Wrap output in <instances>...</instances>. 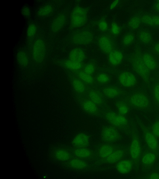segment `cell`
Masks as SVG:
<instances>
[{"label":"cell","mask_w":159,"mask_h":179,"mask_svg":"<svg viewBox=\"0 0 159 179\" xmlns=\"http://www.w3.org/2000/svg\"><path fill=\"white\" fill-rule=\"evenodd\" d=\"M105 117L109 122L116 126H123L128 123L127 119L124 115L113 112H107L106 114Z\"/></svg>","instance_id":"52a82bcc"},{"label":"cell","mask_w":159,"mask_h":179,"mask_svg":"<svg viewBox=\"0 0 159 179\" xmlns=\"http://www.w3.org/2000/svg\"><path fill=\"white\" fill-rule=\"evenodd\" d=\"M110 76L105 73H100L96 77L97 81L101 84H106L110 81Z\"/></svg>","instance_id":"8d00e7d4"},{"label":"cell","mask_w":159,"mask_h":179,"mask_svg":"<svg viewBox=\"0 0 159 179\" xmlns=\"http://www.w3.org/2000/svg\"><path fill=\"white\" fill-rule=\"evenodd\" d=\"M54 8L52 5H45L39 9L37 12V15L40 17H45L51 14Z\"/></svg>","instance_id":"f546056e"},{"label":"cell","mask_w":159,"mask_h":179,"mask_svg":"<svg viewBox=\"0 0 159 179\" xmlns=\"http://www.w3.org/2000/svg\"><path fill=\"white\" fill-rule=\"evenodd\" d=\"M93 39L92 33L89 30H83L75 34L72 38V42L75 44L85 45L91 42Z\"/></svg>","instance_id":"8992f818"},{"label":"cell","mask_w":159,"mask_h":179,"mask_svg":"<svg viewBox=\"0 0 159 179\" xmlns=\"http://www.w3.org/2000/svg\"><path fill=\"white\" fill-rule=\"evenodd\" d=\"M134 37L131 33H128L125 34L123 39V44L125 45H128L131 44L134 41Z\"/></svg>","instance_id":"f35d334b"},{"label":"cell","mask_w":159,"mask_h":179,"mask_svg":"<svg viewBox=\"0 0 159 179\" xmlns=\"http://www.w3.org/2000/svg\"><path fill=\"white\" fill-rule=\"evenodd\" d=\"M99 46L104 53L109 54L114 50V45L112 41L107 35H102L98 40Z\"/></svg>","instance_id":"8fae6325"},{"label":"cell","mask_w":159,"mask_h":179,"mask_svg":"<svg viewBox=\"0 0 159 179\" xmlns=\"http://www.w3.org/2000/svg\"><path fill=\"white\" fill-rule=\"evenodd\" d=\"M90 142V138L87 134L80 133L76 135L72 140V144L78 148L85 147L88 146Z\"/></svg>","instance_id":"4fadbf2b"},{"label":"cell","mask_w":159,"mask_h":179,"mask_svg":"<svg viewBox=\"0 0 159 179\" xmlns=\"http://www.w3.org/2000/svg\"><path fill=\"white\" fill-rule=\"evenodd\" d=\"M16 59L19 65L22 67H26L29 63V59L26 52L23 50L18 52L16 54Z\"/></svg>","instance_id":"83f0119b"},{"label":"cell","mask_w":159,"mask_h":179,"mask_svg":"<svg viewBox=\"0 0 159 179\" xmlns=\"http://www.w3.org/2000/svg\"><path fill=\"white\" fill-rule=\"evenodd\" d=\"M154 8L156 11L159 12V0L157 1L155 3Z\"/></svg>","instance_id":"7dc6e473"},{"label":"cell","mask_w":159,"mask_h":179,"mask_svg":"<svg viewBox=\"0 0 159 179\" xmlns=\"http://www.w3.org/2000/svg\"><path fill=\"white\" fill-rule=\"evenodd\" d=\"M22 14L25 17H28L30 15V10L27 7H25L21 10Z\"/></svg>","instance_id":"ee69618b"},{"label":"cell","mask_w":159,"mask_h":179,"mask_svg":"<svg viewBox=\"0 0 159 179\" xmlns=\"http://www.w3.org/2000/svg\"><path fill=\"white\" fill-rule=\"evenodd\" d=\"M133 163L128 159H124L119 161L117 164L116 168L117 171L122 174L129 173L131 170Z\"/></svg>","instance_id":"2e32d148"},{"label":"cell","mask_w":159,"mask_h":179,"mask_svg":"<svg viewBox=\"0 0 159 179\" xmlns=\"http://www.w3.org/2000/svg\"><path fill=\"white\" fill-rule=\"evenodd\" d=\"M85 57V55L84 51L80 48L73 49L69 55V59L80 62H83Z\"/></svg>","instance_id":"d6986e66"},{"label":"cell","mask_w":159,"mask_h":179,"mask_svg":"<svg viewBox=\"0 0 159 179\" xmlns=\"http://www.w3.org/2000/svg\"><path fill=\"white\" fill-rule=\"evenodd\" d=\"M46 53L45 43L42 39H39L34 42L32 49V57L38 63L41 62L44 59Z\"/></svg>","instance_id":"277c9868"},{"label":"cell","mask_w":159,"mask_h":179,"mask_svg":"<svg viewBox=\"0 0 159 179\" xmlns=\"http://www.w3.org/2000/svg\"><path fill=\"white\" fill-rule=\"evenodd\" d=\"M118 80L122 86L127 88L134 86L137 83L135 76L133 73L127 71L121 73L118 76Z\"/></svg>","instance_id":"5b68a950"},{"label":"cell","mask_w":159,"mask_h":179,"mask_svg":"<svg viewBox=\"0 0 159 179\" xmlns=\"http://www.w3.org/2000/svg\"><path fill=\"white\" fill-rule=\"evenodd\" d=\"M72 84L75 90L79 93H83L86 90V87L84 83L80 79H73L72 81Z\"/></svg>","instance_id":"4dcf8cb0"},{"label":"cell","mask_w":159,"mask_h":179,"mask_svg":"<svg viewBox=\"0 0 159 179\" xmlns=\"http://www.w3.org/2000/svg\"><path fill=\"white\" fill-rule=\"evenodd\" d=\"M81 106L84 110L89 114L94 115L98 112V106L90 99L83 100Z\"/></svg>","instance_id":"ac0fdd59"},{"label":"cell","mask_w":159,"mask_h":179,"mask_svg":"<svg viewBox=\"0 0 159 179\" xmlns=\"http://www.w3.org/2000/svg\"><path fill=\"white\" fill-rule=\"evenodd\" d=\"M116 106L120 114L124 115L127 114L129 111V107L127 103L123 101L117 102Z\"/></svg>","instance_id":"e575fe53"},{"label":"cell","mask_w":159,"mask_h":179,"mask_svg":"<svg viewBox=\"0 0 159 179\" xmlns=\"http://www.w3.org/2000/svg\"><path fill=\"white\" fill-rule=\"evenodd\" d=\"M111 31L115 34H118L120 32V28L118 25L115 23H113L111 25Z\"/></svg>","instance_id":"b9f144b4"},{"label":"cell","mask_w":159,"mask_h":179,"mask_svg":"<svg viewBox=\"0 0 159 179\" xmlns=\"http://www.w3.org/2000/svg\"><path fill=\"white\" fill-rule=\"evenodd\" d=\"M102 140L108 142H113L119 138V134L115 128L110 126H106L102 129L101 133Z\"/></svg>","instance_id":"ba28073f"},{"label":"cell","mask_w":159,"mask_h":179,"mask_svg":"<svg viewBox=\"0 0 159 179\" xmlns=\"http://www.w3.org/2000/svg\"><path fill=\"white\" fill-rule=\"evenodd\" d=\"M123 55L120 51L114 50L108 56V60L112 65L116 66L120 64L123 59Z\"/></svg>","instance_id":"ffe728a7"},{"label":"cell","mask_w":159,"mask_h":179,"mask_svg":"<svg viewBox=\"0 0 159 179\" xmlns=\"http://www.w3.org/2000/svg\"><path fill=\"white\" fill-rule=\"evenodd\" d=\"M156 158L155 153L152 152H148L143 156L141 160L142 163L144 166L149 167L154 163Z\"/></svg>","instance_id":"7402d4cb"},{"label":"cell","mask_w":159,"mask_h":179,"mask_svg":"<svg viewBox=\"0 0 159 179\" xmlns=\"http://www.w3.org/2000/svg\"><path fill=\"white\" fill-rule=\"evenodd\" d=\"M155 51L157 53L159 54V42L154 47Z\"/></svg>","instance_id":"c3c4849f"},{"label":"cell","mask_w":159,"mask_h":179,"mask_svg":"<svg viewBox=\"0 0 159 179\" xmlns=\"http://www.w3.org/2000/svg\"><path fill=\"white\" fill-rule=\"evenodd\" d=\"M131 62L135 72L146 84L149 82L151 71L144 63L141 55L135 54L131 58Z\"/></svg>","instance_id":"7a4b0ae2"},{"label":"cell","mask_w":159,"mask_h":179,"mask_svg":"<svg viewBox=\"0 0 159 179\" xmlns=\"http://www.w3.org/2000/svg\"><path fill=\"white\" fill-rule=\"evenodd\" d=\"M152 132L157 137L159 138V120L155 122L152 125Z\"/></svg>","instance_id":"60d3db41"},{"label":"cell","mask_w":159,"mask_h":179,"mask_svg":"<svg viewBox=\"0 0 159 179\" xmlns=\"http://www.w3.org/2000/svg\"><path fill=\"white\" fill-rule=\"evenodd\" d=\"M74 155L80 158H87L92 155L91 151L85 147L79 148L75 149L74 151Z\"/></svg>","instance_id":"f1b7e54d"},{"label":"cell","mask_w":159,"mask_h":179,"mask_svg":"<svg viewBox=\"0 0 159 179\" xmlns=\"http://www.w3.org/2000/svg\"><path fill=\"white\" fill-rule=\"evenodd\" d=\"M104 96L109 99H114L120 95L122 90L119 88L114 86H108L105 88L103 90Z\"/></svg>","instance_id":"e0dca14e"},{"label":"cell","mask_w":159,"mask_h":179,"mask_svg":"<svg viewBox=\"0 0 159 179\" xmlns=\"http://www.w3.org/2000/svg\"><path fill=\"white\" fill-rule=\"evenodd\" d=\"M148 178L150 179H159V173L157 172H153L150 174Z\"/></svg>","instance_id":"f6af8a7d"},{"label":"cell","mask_w":159,"mask_h":179,"mask_svg":"<svg viewBox=\"0 0 159 179\" xmlns=\"http://www.w3.org/2000/svg\"><path fill=\"white\" fill-rule=\"evenodd\" d=\"M151 90L153 101L155 105L159 107V78L153 82Z\"/></svg>","instance_id":"cb8c5ba5"},{"label":"cell","mask_w":159,"mask_h":179,"mask_svg":"<svg viewBox=\"0 0 159 179\" xmlns=\"http://www.w3.org/2000/svg\"><path fill=\"white\" fill-rule=\"evenodd\" d=\"M77 75L79 79L84 83L92 84L94 82V79L92 76L85 73L84 71H79Z\"/></svg>","instance_id":"1f68e13d"},{"label":"cell","mask_w":159,"mask_h":179,"mask_svg":"<svg viewBox=\"0 0 159 179\" xmlns=\"http://www.w3.org/2000/svg\"><path fill=\"white\" fill-rule=\"evenodd\" d=\"M141 57L144 63L150 71L157 69L158 66L157 62L152 55L149 53H145L141 55Z\"/></svg>","instance_id":"5bb4252c"},{"label":"cell","mask_w":159,"mask_h":179,"mask_svg":"<svg viewBox=\"0 0 159 179\" xmlns=\"http://www.w3.org/2000/svg\"><path fill=\"white\" fill-rule=\"evenodd\" d=\"M66 22V17L63 14L57 15L53 19L51 26V32L53 33L59 31L63 27Z\"/></svg>","instance_id":"7c38bea8"},{"label":"cell","mask_w":159,"mask_h":179,"mask_svg":"<svg viewBox=\"0 0 159 179\" xmlns=\"http://www.w3.org/2000/svg\"><path fill=\"white\" fill-rule=\"evenodd\" d=\"M87 20V14L84 8L77 7L73 10L70 18L71 25L74 27H79L84 25Z\"/></svg>","instance_id":"3957f363"},{"label":"cell","mask_w":159,"mask_h":179,"mask_svg":"<svg viewBox=\"0 0 159 179\" xmlns=\"http://www.w3.org/2000/svg\"><path fill=\"white\" fill-rule=\"evenodd\" d=\"M64 64L67 68L74 71L80 69L82 66V62L71 60L69 59L65 61Z\"/></svg>","instance_id":"836d02e7"},{"label":"cell","mask_w":159,"mask_h":179,"mask_svg":"<svg viewBox=\"0 0 159 179\" xmlns=\"http://www.w3.org/2000/svg\"><path fill=\"white\" fill-rule=\"evenodd\" d=\"M141 22V17L137 16H134L129 20L128 25L131 29L136 30L139 27Z\"/></svg>","instance_id":"d590c367"},{"label":"cell","mask_w":159,"mask_h":179,"mask_svg":"<svg viewBox=\"0 0 159 179\" xmlns=\"http://www.w3.org/2000/svg\"><path fill=\"white\" fill-rule=\"evenodd\" d=\"M98 26L100 30L102 31L106 30L108 27L107 22L103 20L100 21L98 24Z\"/></svg>","instance_id":"7bdbcfd3"},{"label":"cell","mask_w":159,"mask_h":179,"mask_svg":"<svg viewBox=\"0 0 159 179\" xmlns=\"http://www.w3.org/2000/svg\"><path fill=\"white\" fill-rule=\"evenodd\" d=\"M114 151V148L112 146L108 144H103L99 148L98 155L101 158L106 159Z\"/></svg>","instance_id":"603a6c76"},{"label":"cell","mask_w":159,"mask_h":179,"mask_svg":"<svg viewBox=\"0 0 159 179\" xmlns=\"http://www.w3.org/2000/svg\"><path fill=\"white\" fill-rule=\"evenodd\" d=\"M124 152L121 149L114 151L106 158L107 162L110 163H115L120 160L124 156Z\"/></svg>","instance_id":"4316f807"},{"label":"cell","mask_w":159,"mask_h":179,"mask_svg":"<svg viewBox=\"0 0 159 179\" xmlns=\"http://www.w3.org/2000/svg\"><path fill=\"white\" fill-rule=\"evenodd\" d=\"M119 1L116 0L113 1L111 4L110 6V8L111 9H113L117 5Z\"/></svg>","instance_id":"bcb514c9"},{"label":"cell","mask_w":159,"mask_h":179,"mask_svg":"<svg viewBox=\"0 0 159 179\" xmlns=\"http://www.w3.org/2000/svg\"><path fill=\"white\" fill-rule=\"evenodd\" d=\"M37 30L36 25L34 24H30L28 27L26 35L30 38L33 37L36 34Z\"/></svg>","instance_id":"74e56055"},{"label":"cell","mask_w":159,"mask_h":179,"mask_svg":"<svg viewBox=\"0 0 159 179\" xmlns=\"http://www.w3.org/2000/svg\"><path fill=\"white\" fill-rule=\"evenodd\" d=\"M89 99L97 106L101 105L103 102V96L101 93L95 90H92L88 92Z\"/></svg>","instance_id":"44dd1931"},{"label":"cell","mask_w":159,"mask_h":179,"mask_svg":"<svg viewBox=\"0 0 159 179\" xmlns=\"http://www.w3.org/2000/svg\"><path fill=\"white\" fill-rule=\"evenodd\" d=\"M69 166L73 169L81 170L85 169L87 167V164L84 161L79 158H73L69 163Z\"/></svg>","instance_id":"484cf974"},{"label":"cell","mask_w":159,"mask_h":179,"mask_svg":"<svg viewBox=\"0 0 159 179\" xmlns=\"http://www.w3.org/2000/svg\"><path fill=\"white\" fill-rule=\"evenodd\" d=\"M95 70V65L92 63H89L84 67V71L88 74L92 75L94 73Z\"/></svg>","instance_id":"ab89813d"},{"label":"cell","mask_w":159,"mask_h":179,"mask_svg":"<svg viewBox=\"0 0 159 179\" xmlns=\"http://www.w3.org/2000/svg\"><path fill=\"white\" fill-rule=\"evenodd\" d=\"M141 152V146L139 139L134 137L132 140L129 147V154L131 158L134 161H138Z\"/></svg>","instance_id":"30bf717a"},{"label":"cell","mask_w":159,"mask_h":179,"mask_svg":"<svg viewBox=\"0 0 159 179\" xmlns=\"http://www.w3.org/2000/svg\"><path fill=\"white\" fill-rule=\"evenodd\" d=\"M142 22L145 24L153 27H159V15L147 14L141 17Z\"/></svg>","instance_id":"9a60e30c"},{"label":"cell","mask_w":159,"mask_h":179,"mask_svg":"<svg viewBox=\"0 0 159 179\" xmlns=\"http://www.w3.org/2000/svg\"><path fill=\"white\" fill-rule=\"evenodd\" d=\"M144 138L147 145L149 150L151 152L156 153L159 148L157 137L152 132L146 131L144 133Z\"/></svg>","instance_id":"9c48e42d"},{"label":"cell","mask_w":159,"mask_h":179,"mask_svg":"<svg viewBox=\"0 0 159 179\" xmlns=\"http://www.w3.org/2000/svg\"><path fill=\"white\" fill-rule=\"evenodd\" d=\"M138 36L139 40L143 44H148L152 41V38L150 34L146 30H142L140 31Z\"/></svg>","instance_id":"d6a6232c"},{"label":"cell","mask_w":159,"mask_h":179,"mask_svg":"<svg viewBox=\"0 0 159 179\" xmlns=\"http://www.w3.org/2000/svg\"><path fill=\"white\" fill-rule=\"evenodd\" d=\"M128 102L133 107L140 110L148 109L151 105L148 97L142 90H137L132 93L129 96Z\"/></svg>","instance_id":"6da1fadb"},{"label":"cell","mask_w":159,"mask_h":179,"mask_svg":"<svg viewBox=\"0 0 159 179\" xmlns=\"http://www.w3.org/2000/svg\"><path fill=\"white\" fill-rule=\"evenodd\" d=\"M54 155L56 159L61 161H66L69 160L71 154L67 151L63 149H58L54 153Z\"/></svg>","instance_id":"d4e9b609"}]
</instances>
